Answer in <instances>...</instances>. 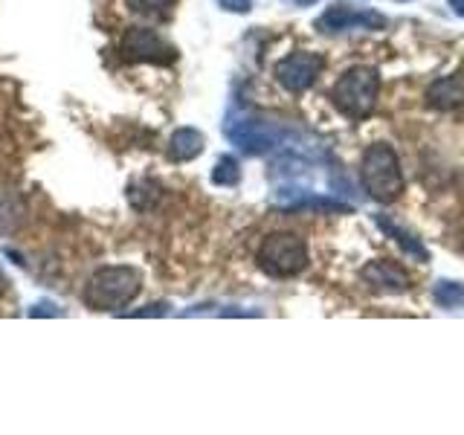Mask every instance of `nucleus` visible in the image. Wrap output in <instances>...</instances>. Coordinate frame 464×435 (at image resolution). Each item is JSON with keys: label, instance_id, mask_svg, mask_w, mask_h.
<instances>
[{"label": "nucleus", "instance_id": "16", "mask_svg": "<svg viewBox=\"0 0 464 435\" xmlns=\"http://www.w3.org/2000/svg\"><path fill=\"white\" fill-rule=\"evenodd\" d=\"M221 4V9H227V12H238V14H244V12H250L253 9V0H218Z\"/></svg>", "mask_w": 464, "mask_h": 435}, {"label": "nucleus", "instance_id": "11", "mask_svg": "<svg viewBox=\"0 0 464 435\" xmlns=\"http://www.w3.org/2000/svg\"><path fill=\"white\" fill-rule=\"evenodd\" d=\"M374 224L381 227V229L386 232V236L395 238L410 256H415V258H420V261H427V250L420 246V241L412 236V232H406L401 224H395V221H392V218H386V215H374Z\"/></svg>", "mask_w": 464, "mask_h": 435}, {"label": "nucleus", "instance_id": "13", "mask_svg": "<svg viewBox=\"0 0 464 435\" xmlns=\"http://www.w3.org/2000/svg\"><path fill=\"white\" fill-rule=\"evenodd\" d=\"M241 180V169L236 157H221L212 169V183L218 186H236Z\"/></svg>", "mask_w": 464, "mask_h": 435}, {"label": "nucleus", "instance_id": "7", "mask_svg": "<svg viewBox=\"0 0 464 435\" xmlns=\"http://www.w3.org/2000/svg\"><path fill=\"white\" fill-rule=\"evenodd\" d=\"M227 134L246 154H265V151L276 149V145L282 142V128H276L273 122H265V120H238V122H229Z\"/></svg>", "mask_w": 464, "mask_h": 435}, {"label": "nucleus", "instance_id": "19", "mask_svg": "<svg viewBox=\"0 0 464 435\" xmlns=\"http://www.w3.org/2000/svg\"><path fill=\"white\" fill-rule=\"evenodd\" d=\"M6 290V279H4V273H0V294Z\"/></svg>", "mask_w": 464, "mask_h": 435}, {"label": "nucleus", "instance_id": "6", "mask_svg": "<svg viewBox=\"0 0 464 435\" xmlns=\"http://www.w3.org/2000/svg\"><path fill=\"white\" fill-rule=\"evenodd\" d=\"M325 62L316 53H290L276 64V82L290 93H304L323 72Z\"/></svg>", "mask_w": 464, "mask_h": 435}, {"label": "nucleus", "instance_id": "15", "mask_svg": "<svg viewBox=\"0 0 464 435\" xmlns=\"http://www.w3.org/2000/svg\"><path fill=\"white\" fill-rule=\"evenodd\" d=\"M174 0H128V6L140 12V14H157V12H166Z\"/></svg>", "mask_w": 464, "mask_h": 435}, {"label": "nucleus", "instance_id": "3", "mask_svg": "<svg viewBox=\"0 0 464 435\" xmlns=\"http://www.w3.org/2000/svg\"><path fill=\"white\" fill-rule=\"evenodd\" d=\"M142 276L134 267H102L84 290V302L96 311H116L134 302Z\"/></svg>", "mask_w": 464, "mask_h": 435}, {"label": "nucleus", "instance_id": "1", "mask_svg": "<svg viewBox=\"0 0 464 435\" xmlns=\"http://www.w3.org/2000/svg\"><path fill=\"white\" fill-rule=\"evenodd\" d=\"M360 180L362 188L369 192L372 200L377 203H395L403 188V171H401V160L395 154V149L386 142H374L362 154V166H360Z\"/></svg>", "mask_w": 464, "mask_h": 435}, {"label": "nucleus", "instance_id": "5", "mask_svg": "<svg viewBox=\"0 0 464 435\" xmlns=\"http://www.w3.org/2000/svg\"><path fill=\"white\" fill-rule=\"evenodd\" d=\"M122 53L130 62H149V64H169L178 58L171 44L149 26H130L122 35Z\"/></svg>", "mask_w": 464, "mask_h": 435}, {"label": "nucleus", "instance_id": "2", "mask_svg": "<svg viewBox=\"0 0 464 435\" xmlns=\"http://www.w3.org/2000/svg\"><path fill=\"white\" fill-rule=\"evenodd\" d=\"M377 93H381V72L360 64L345 70L340 82L331 87V102L348 120H366L377 108Z\"/></svg>", "mask_w": 464, "mask_h": 435}, {"label": "nucleus", "instance_id": "18", "mask_svg": "<svg viewBox=\"0 0 464 435\" xmlns=\"http://www.w3.org/2000/svg\"><path fill=\"white\" fill-rule=\"evenodd\" d=\"M296 6H311V4H316V0H294Z\"/></svg>", "mask_w": 464, "mask_h": 435}, {"label": "nucleus", "instance_id": "14", "mask_svg": "<svg viewBox=\"0 0 464 435\" xmlns=\"http://www.w3.org/2000/svg\"><path fill=\"white\" fill-rule=\"evenodd\" d=\"M432 299L441 304V308H456L464 302V285L456 282H439L432 290Z\"/></svg>", "mask_w": 464, "mask_h": 435}, {"label": "nucleus", "instance_id": "9", "mask_svg": "<svg viewBox=\"0 0 464 435\" xmlns=\"http://www.w3.org/2000/svg\"><path fill=\"white\" fill-rule=\"evenodd\" d=\"M461 102H464V72H453V76L432 82L427 91V105L435 111H453Z\"/></svg>", "mask_w": 464, "mask_h": 435}, {"label": "nucleus", "instance_id": "8", "mask_svg": "<svg viewBox=\"0 0 464 435\" xmlns=\"http://www.w3.org/2000/svg\"><path fill=\"white\" fill-rule=\"evenodd\" d=\"M383 29L386 26V14L374 12V9H352L345 4L331 6L323 18L316 21V29L323 33H345V29Z\"/></svg>", "mask_w": 464, "mask_h": 435}, {"label": "nucleus", "instance_id": "17", "mask_svg": "<svg viewBox=\"0 0 464 435\" xmlns=\"http://www.w3.org/2000/svg\"><path fill=\"white\" fill-rule=\"evenodd\" d=\"M450 6H453L456 14H461V18H464V0H450Z\"/></svg>", "mask_w": 464, "mask_h": 435}, {"label": "nucleus", "instance_id": "4", "mask_svg": "<svg viewBox=\"0 0 464 435\" xmlns=\"http://www.w3.org/2000/svg\"><path fill=\"white\" fill-rule=\"evenodd\" d=\"M258 267L273 279H290L308 267V244L296 232H273L258 246Z\"/></svg>", "mask_w": 464, "mask_h": 435}, {"label": "nucleus", "instance_id": "10", "mask_svg": "<svg viewBox=\"0 0 464 435\" xmlns=\"http://www.w3.org/2000/svg\"><path fill=\"white\" fill-rule=\"evenodd\" d=\"M203 145H207V140H203L200 130L178 128L169 140V157L174 160V163H188V160L203 154Z\"/></svg>", "mask_w": 464, "mask_h": 435}, {"label": "nucleus", "instance_id": "12", "mask_svg": "<svg viewBox=\"0 0 464 435\" xmlns=\"http://www.w3.org/2000/svg\"><path fill=\"white\" fill-rule=\"evenodd\" d=\"M366 279L374 285V287H386V290H406L410 287V279L398 270L386 265V261H374V265L366 267Z\"/></svg>", "mask_w": 464, "mask_h": 435}]
</instances>
